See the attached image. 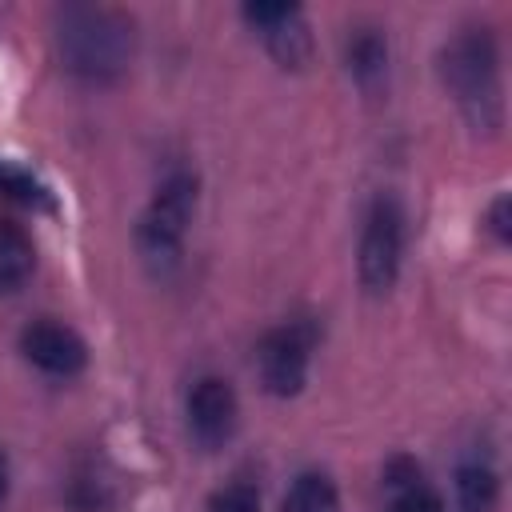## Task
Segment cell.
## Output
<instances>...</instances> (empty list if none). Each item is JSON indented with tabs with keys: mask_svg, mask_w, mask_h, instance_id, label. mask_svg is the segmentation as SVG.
<instances>
[{
	"mask_svg": "<svg viewBox=\"0 0 512 512\" xmlns=\"http://www.w3.org/2000/svg\"><path fill=\"white\" fill-rule=\"evenodd\" d=\"M36 272V244L32 236L12 224L0 220V296H16Z\"/></svg>",
	"mask_w": 512,
	"mask_h": 512,
	"instance_id": "obj_10",
	"label": "cell"
},
{
	"mask_svg": "<svg viewBox=\"0 0 512 512\" xmlns=\"http://www.w3.org/2000/svg\"><path fill=\"white\" fill-rule=\"evenodd\" d=\"M192 212H196V176L192 172H168L160 180V188L152 192L140 224H136L140 256L160 276L180 264V248H184V232L192 224Z\"/></svg>",
	"mask_w": 512,
	"mask_h": 512,
	"instance_id": "obj_3",
	"label": "cell"
},
{
	"mask_svg": "<svg viewBox=\"0 0 512 512\" xmlns=\"http://www.w3.org/2000/svg\"><path fill=\"white\" fill-rule=\"evenodd\" d=\"M208 512H260V492L252 480H232L208 496Z\"/></svg>",
	"mask_w": 512,
	"mask_h": 512,
	"instance_id": "obj_14",
	"label": "cell"
},
{
	"mask_svg": "<svg viewBox=\"0 0 512 512\" xmlns=\"http://www.w3.org/2000/svg\"><path fill=\"white\" fill-rule=\"evenodd\" d=\"M456 496H460V508L464 512H488L500 496V476L492 464L484 460H464L456 468Z\"/></svg>",
	"mask_w": 512,
	"mask_h": 512,
	"instance_id": "obj_11",
	"label": "cell"
},
{
	"mask_svg": "<svg viewBox=\"0 0 512 512\" xmlns=\"http://www.w3.org/2000/svg\"><path fill=\"white\" fill-rule=\"evenodd\" d=\"M444 84L452 88L464 120L492 136L504 124V84H500V48L488 28H464L440 56Z\"/></svg>",
	"mask_w": 512,
	"mask_h": 512,
	"instance_id": "obj_2",
	"label": "cell"
},
{
	"mask_svg": "<svg viewBox=\"0 0 512 512\" xmlns=\"http://www.w3.org/2000/svg\"><path fill=\"white\" fill-rule=\"evenodd\" d=\"M60 64L84 84L116 80L136 52V24L108 4H64L52 16Z\"/></svg>",
	"mask_w": 512,
	"mask_h": 512,
	"instance_id": "obj_1",
	"label": "cell"
},
{
	"mask_svg": "<svg viewBox=\"0 0 512 512\" xmlns=\"http://www.w3.org/2000/svg\"><path fill=\"white\" fill-rule=\"evenodd\" d=\"M484 224H488V232H492L500 244H508V240H512V200H508V192H500V196L488 204Z\"/></svg>",
	"mask_w": 512,
	"mask_h": 512,
	"instance_id": "obj_16",
	"label": "cell"
},
{
	"mask_svg": "<svg viewBox=\"0 0 512 512\" xmlns=\"http://www.w3.org/2000/svg\"><path fill=\"white\" fill-rule=\"evenodd\" d=\"M20 352L32 368H40L48 376H60V380L84 372V364H88V348H84L80 332L60 324V320H48V316L32 320L20 332Z\"/></svg>",
	"mask_w": 512,
	"mask_h": 512,
	"instance_id": "obj_8",
	"label": "cell"
},
{
	"mask_svg": "<svg viewBox=\"0 0 512 512\" xmlns=\"http://www.w3.org/2000/svg\"><path fill=\"white\" fill-rule=\"evenodd\" d=\"M188 436L204 448V452H216L232 440L236 424H240V400H236V388L224 380V376H200L188 392Z\"/></svg>",
	"mask_w": 512,
	"mask_h": 512,
	"instance_id": "obj_6",
	"label": "cell"
},
{
	"mask_svg": "<svg viewBox=\"0 0 512 512\" xmlns=\"http://www.w3.org/2000/svg\"><path fill=\"white\" fill-rule=\"evenodd\" d=\"M308 356H312V328L308 324L288 320V324L268 328L256 344V372H260L264 392H272L280 400L296 396L308 380Z\"/></svg>",
	"mask_w": 512,
	"mask_h": 512,
	"instance_id": "obj_5",
	"label": "cell"
},
{
	"mask_svg": "<svg viewBox=\"0 0 512 512\" xmlns=\"http://www.w3.org/2000/svg\"><path fill=\"white\" fill-rule=\"evenodd\" d=\"M240 16L260 32L268 56L280 68H304L312 60V32L296 4H244Z\"/></svg>",
	"mask_w": 512,
	"mask_h": 512,
	"instance_id": "obj_7",
	"label": "cell"
},
{
	"mask_svg": "<svg viewBox=\"0 0 512 512\" xmlns=\"http://www.w3.org/2000/svg\"><path fill=\"white\" fill-rule=\"evenodd\" d=\"M400 260H404V208L396 196L380 192L372 196L360 228V256H356L360 284L368 292H388L400 276Z\"/></svg>",
	"mask_w": 512,
	"mask_h": 512,
	"instance_id": "obj_4",
	"label": "cell"
},
{
	"mask_svg": "<svg viewBox=\"0 0 512 512\" xmlns=\"http://www.w3.org/2000/svg\"><path fill=\"white\" fill-rule=\"evenodd\" d=\"M344 60H348L352 80L364 92H380L384 88V80H388V40H384L380 28H372V24L352 28V36L344 44Z\"/></svg>",
	"mask_w": 512,
	"mask_h": 512,
	"instance_id": "obj_9",
	"label": "cell"
},
{
	"mask_svg": "<svg viewBox=\"0 0 512 512\" xmlns=\"http://www.w3.org/2000/svg\"><path fill=\"white\" fill-rule=\"evenodd\" d=\"M0 196L16 200V204H24V208H40V212H52V208H56L48 184H44L40 176H32V172H28L24 164H16V160H0Z\"/></svg>",
	"mask_w": 512,
	"mask_h": 512,
	"instance_id": "obj_13",
	"label": "cell"
},
{
	"mask_svg": "<svg viewBox=\"0 0 512 512\" xmlns=\"http://www.w3.org/2000/svg\"><path fill=\"white\" fill-rule=\"evenodd\" d=\"M280 512H340L336 484L324 472H300L280 504Z\"/></svg>",
	"mask_w": 512,
	"mask_h": 512,
	"instance_id": "obj_12",
	"label": "cell"
},
{
	"mask_svg": "<svg viewBox=\"0 0 512 512\" xmlns=\"http://www.w3.org/2000/svg\"><path fill=\"white\" fill-rule=\"evenodd\" d=\"M4 496H8V464L0 456V504H4Z\"/></svg>",
	"mask_w": 512,
	"mask_h": 512,
	"instance_id": "obj_17",
	"label": "cell"
},
{
	"mask_svg": "<svg viewBox=\"0 0 512 512\" xmlns=\"http://www.w3.org/2000/svg\"><path fill=\"white\" fill-rule=\"evenodd\" d=\"M388 512H444V504H440L436 488H428V484L420 480V484H412V488L388 496Z\"/></svg>",
	"mask_w": 512,
	"mask_h": 512,
	"instance_id": "obj_15",
	"label": "cell"
}]
</instances>
